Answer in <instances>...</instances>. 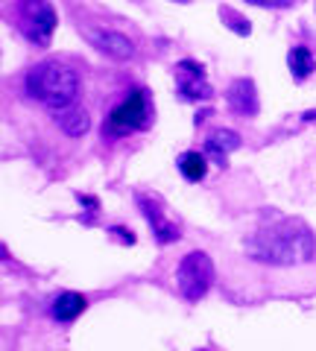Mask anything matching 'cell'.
I'll use <instances>...</instances> for the list:
<instances>
[{
  "instance_id": "19",
  "label": "cell",
  "mask_w": 316,
  "mask_h": 351,
  "mask_svg": "<svg viewBox=\"0 0 316 351\" xmlns=\"http://www.w3.org/2000/svg\"><path fill=\"white\" fill-rule=\"evenodd\" d=\"M176 3H191V0H176Z\"/></svg>"
},
{
  "instance_id": "12",
  "label": "cell",
  "mask_w": 316,
  "mask_h": 351,
  "mask_svg": "<svg viewBox=\"0 0 316 351\" xmlns=\"http://www.w3.org/2000/svg\"><path fill=\"white\" fill-rule=\"evenodd\" d=\"M287 68L296 80H308V76L313 73V68H316V62H313L308 47H293L290 56H287Z\"/></svg>"
},
{
  "instance_id": "17",
  "label": "cell",
  "mask_w": 316,
  "mask_h": 351,
  "mask_svg": "<svg viewBox=\"0 0 316 351\" xmlns=\"http://www.w3.org/2000/svg\"><path fill=\"white\" fill-rule=\"evenodd\" d=\"M205 149H208V156H211L217 164H220V167H226V152H223L220 147H214L211 141H208V147H205Z\"/></svg>"
},
{
  "instance_id": "6",
  "label": "cell",
  "mask_w": 316,
  "mask_h": 351,
  "mask_svg": "<svg viewBox=\"0 0 316 351\" xmlns=\"http://www.w3.org/2000/svg\"><path fill=\"white\" fill-rule=\"evenodd\" d=\"M85 38H88L100 53H106V56H112L117 62H126V59L135 56V44L129 41L123 32H114V29H88V32H85Z\"/></svg>"
},
{
  "instance_id": "13",
  "label": "cell",
  "mask_w": 316,
  "mask_h": 351,
  "mask_svg": "<svg viewBox=\"0 0 316 351\" xmlns=\"http://www.w3.org/2000/svg\"><path fill=\"white\" fill-rule=\"evenodd\" d=\"M179 167H182V173L188 176L191 182H199L202 176H205V158H202V152H184V156L179 158Z\"/></svg>"
},
{
  "instance_id": "1",
  "label": "cell",
  "mask_w": 316,
  "mask_h": 351,
  "mask_svg": "<svg viewBox=\"0 0 316 351\" xmlns=\"http://www.w3.org/2000/svg\"><path fill=\"white\" fill-rule=\"evenodd\" d=\"M316 252V237L304 219H278L267 223L246 240V255L260 263H276V267H296L311 261Z\"/></svg>"
},
{
  "instance_id": "7",
  "label": "cell",
  "mask_w": 316,
  "mask_h": 351,
  "mask_svg": "<svg viewBox=\"0 0 316 351\" xmlns=\"http://www.w3.org/2000/svg\"><path fill=\"white\" fill-rule=\"evenodd\" d=\"M226 103L234 114H241V117L258 114V94H255L252 80H234L226 91Z\"/></svg>"
},
{
  "instance_id": "9",
  "label": "cell",
  "mask_w": 316,
  "mask_h": 351,
  "mask_svg": "<svg viewBox=\"0 0 316 351\" xmlns=\"http://www.w3.org/2000/svg\"><path fill=\"white\" fill-rule=\"evenodd\" d=\"M179 73H188L179 80V91L188 97V100H205V97H211V85L205 82V73L196 62H182Z\"/></svg>"
},
{
  "instance_id": "18",
  "label": "cell",
  "mask_w": 316,
  "mask_h": 351,
  "mask_svg": "<svg viewBox=\"0 0 316 351\" xmlns=\"http://www.w3.org/2000/svg\"><path fill=\"white\" fill-rule=\"evenodd\" d=\"M304 120H316V112H308V114H304Z\"/></svg>"
},
{
  "instance_id": "3",
  "label": "cell",
  "mask_w": 316,
  "mask_h": 351,
  "mask_svg": "<svg viewBox=\"0 0 316 351\" xmlns=\"http://www.w3.org/2000/svg\"><path fill=\"white\" fill-rule=\"evenodd\" d=\"M179 293L188 302H199L208 287L214 284V261L205 255V252H191L184 255V261L179 263Z\"/></svg>"
},
{
  "instance_id": "15",
  "label": "cell",
  "mask_w": 316,
  "mask_h": 351,
  "mask_svg": "<svg viewBox=\"0 0 316 351\" xmlns=\"http://www.w3.org/2000/svg\"><path fill=\"white\" fill-rule=\"evenodd\" d=\"M211 144L220 147L223 152H234L237 147H241V138H237L234 132H228V129H217L214 135H211Z\"/></svg>"
},
{
  "instance_id": "2",
  "label": "cell",
  "mask_w": 316,
  "mask_h": 351,
  "mask_svg": "<svg viewBox=\"0 0 316 351\" xmlns=\"http://www.w3.org/2000/svg\"><path fill=\"white\" fill-rule=\"evenodd\" d=\"M27 91L53 112L64 106H73L80 97V76L73 68L62 62H41L27 73Z\"/></svg>"
},
{
  "instance_id": "5",
  "label": "cell",
  "mask_w": 316,
  "mask_h": 351,
  "mask_svg": "<svg viewBox=\"0 0 316 351\" xmlns=\"http://www.w3.org/2000/svg\"><path fill=\"white\" fill-rule=\"evenodd\" d=\"M56 29V12L47 0H21V32L32 44H50V36Z\"/></svg>"
},
{
  "instance_id": "14",
  "label": "cell",
  "mask_w": 316,
  "mask_h": 351,
  "mask_svg": "<svg viewBox=\"0 0 316 351\" xmlns=\"http://www.w3.org/2000/svg\"><path fill=\"white\" fill-rule=\"evenodd\" d=\"M220 18H223L226 27H232V29L237 32V36H249V32H252V24H249V21H243V18H237L234 9L223 6V9H220Z\"/></svg>"
},
{
  "instance_id": "16",
  "label": "cell",
  "mask_w": 316,
  "mask_h": 351,
  "mask_svg": "<svg viewBox=\"0 0 316 351\" xmlns=\"http://www.w3.org/2000/svg\"><path fill=\"white\" fill-rule=\"evenodd\" d=\"M252 6H264V9H287L293 6V0H246Z\"/></svg>"
},
{
  "instance_id": "8",
  "label": "cell",
  "mask_w": 316,
  "mask_h": 351,
  "mask_svg": "<svg viewBox=\"0 0 316 351\" xmlns=\"http://www.w3.org/2000/svg\"><path fill=\"white\" fill-rule=\"evenodd\" d=\"M138 208L149 219V228H152V234L158 237V243H173V240L179 237V226L170 223L165 211H161V205H156L149 196H138Z\"/></svg>"
},
{
  "instance_id": "4",
  "label": "cell",
  "mask_w": 316,
  "mask_h": 351,
  "mask_svg": "<svg viewBox=\"0 0 316 351\" xmlns=\"http://www.w3.org/2000/svg\"><path fill=\"white\" fill-rule=\"evenodd\" d=\"M149 123V100L144 91H132L106 117V135H129Z\"/></svg>"
},
{
  "instance_id": "11",
  "label": "cell",
  "mask_w": 316,
  "mask_h": 351,
  "mask_svg": "<svg viewBox=\"0 0 316 351\" xmlns=\"http://www.w3.org/2000/svg\"><path fill=\"white\" fill-rule=\"evenodd\" d=\"M85 311V299L80 293H62L56 302H53V316L59 322H71Z\"/></svg>"
},
{
  "instance_id": "10",
  "label": "cell",
  "mask_w": 316,
  "mask_h": 351,
  "mask_svg": "<svg viewBox=\"0 0 316 351\" xmlns=\"http://www.w3.org/2000/svg\"><path fill=\"white\" fill-rule=\"evenodd\" d=\"M53 117H56V123H59V129L64 132V135H71V138H80V135H85L88 132V126H91V117H88V112H85L82 106H64V108H56L53 112Z\"/></svg>"
}]
</instances>
